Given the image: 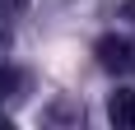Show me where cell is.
Segmentation results:
<instances>
[{"mask_svg":"<svg viewBox=\"0 0 135 130\" xmlns=\"http://www.w3.org/2000/svg\"><path fill=\"white\" fill-rule=\"evenodd\" d=\"M93 56H98V65L103 70H112V74H131L135 70V42L131 37H98V47H93Z\"/></svg>","mask_w":135,"mask_h":130,"instance_id":"1","label":"cell"},{"mask_svg":"<svg viewBox=\"0 0 135 130\" xmlns=\"http://www.w3.org/2000/svg\"><path fill=\"white\" fill-rule=\"evenodd\" d=\"M107 121L121 126V130H135V93L131 88H121V93L107 98Z\"/></svg>","mask_w":135,"mask_h":130,"instance_id":"2","label":"cell"},{"mask_svg":"<svg viewBox=\"0 0 135 130\" xmlns=\"http://www.w3.org/2000/svg\"><path fill=\"white\" fill-rule=\"evenodd\" d=\"M19 84H23V79H19V70H9V65H0V102H5L9 93H19Z\"/></svg>","mask_w":135,"mask_h":130,"instance_id":"3","label":"cell"},{"mask_svg":"<svg viewBox=\"0 0 135 130\" xmlns=\"http://www.w3.org/2000/svg\"><path fill=\"white\" fill-rule=\"evenodd\" d=\"M121 19H131V28H135V0H126V5H121Z\"/></svg>","mask_w":135,"mask_h":130,"instance_id":"4","label":"cell"},{"mask_svg":"<svg viewBox=\"0 0 135 130\" xmlns=\"http://www.w3.org/2000/svg\"><path fill=\"white\" fill-rule=\"evenodd\" d=\"M23 5H28V0H0V9H9V14H14V9H23Z\"/></svg>","mask_w":135,"mask_h":130,"instance_id":"5","label":"cell"},{"mask_svg":"<svg viewBox=\"0 0 135 130\" xmlns=\"http://www.w3.org/2000/svg\"><path fill=\"white\" fill-rule=\"evenodd\" d=\"M0 126H5V112H0Z\"/></svg>","mask_w":135,"mask_h":130,"instance_id":"6","label":"cell"}]
</instances>
